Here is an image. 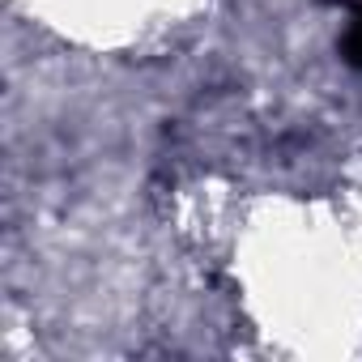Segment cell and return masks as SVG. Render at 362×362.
<instances>
[{
	"mask_svg": "<svg viewBox=\"0 0 362 362\" xmlns=\"http://www.w3.org/2000/svg\"><path fill=\"white\" fill-rule=\"evenodd\" d=\"M341 52H345V60L354 64V69H362V13L354 18V26L345 30V39H341Z\"/></svg>",
	"mask_w": 362,
	"mask_h": 362,
	"instance_id": "6da1fadb",
	"label": "cell"
}]
</instances>
